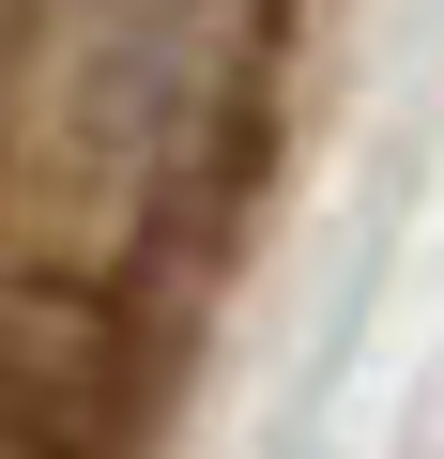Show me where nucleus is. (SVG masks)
<instances>
[{
  "instance_id": "1",
  "label": "nucleus",
  "mask_w": 444,
  "mask_h": 459,
  "mask_svg": "<svg viewBox=\"0 0 444 459\" xmlns=\"http://www.w3.org/2000/svg\"><path fill=\"white\" fill-rule=\"evenodd\" d=\"M276 0H0V261L138 307L261 153Z\"/></svg>"
}]
</instances>
